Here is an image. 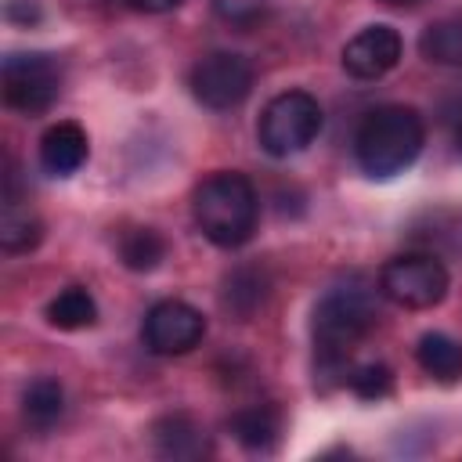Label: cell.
Listing matches in <instances>:
<instances>
[{"label": "cell", "instance_id": "cell-16", "mask_svg": "<svg viewBox=\"0 0 462 462\" xmlns=\"http://www.w3.org/2000/svg\"><path fill=\"white\" fill-rule=\"evenodd\" d=\"M267 289H271V282H267V274L260 267H235L224 278V307L238 321H245V318H253L263 307Z\"/></svg>", "mask_w": 462, "mask_h": 462}, {"label": "cell", "instance_id": "cell-18", "mask_svg": "<svg viewBox=\"0 0 462 462\" xmlns=\"http://www.w3.org/2000/svg\"><path fill=\"white\" fill-rule=\"evenodd\" d=\"M47 321L61 332H79V328H90L97 321V303L94 296L83 289V285H69L61 289L51 303H47Z\"/></svg>", "mask_w": 462, "mask_h": 462}, {"label": "cell", "instance_id": "cell-23", "mask_svg": "<svg viewBox=\"0 0 462 462\" xmlns=\"http://www.w3.org/2000/svg\"><path fill=\"white\" fill-rule=\"evenodd\" d=\"M455 148L462 152V112H458V123H455Z\"/></svg>", "mask_w": 462, "mask_h": 462}, {"label": "cell", "instance_id": "cell-8", "mask_svg": "<svg viewBox=\"0 0 462 462\" xmlns=\"http://www.w3.org/2000/svg\"><path fill=\"white\" fill-rule=\"evenodd\" d=\"M206 336V318L188 300H159L141 321V339L159 357H180L195 350Z\"/></svg>", "mask_w": 462, "mask_h": 462}, {"label": "cell", "instance_id": "cell-20", "mask_svg": "<svg viewBox=\"0 0 462 462\" xmlns=\"http://www.w3.org/2000/svg\"><path fill=\"white\" fill-rule=\"evenodd\" d=\"M346 386L361 401H383L393 393V372L383 361H368V365H357L346 372Z\"/></svg>", "mask_w": 462, "mask_h": 462}, {"label": "cell", "instance_id": "cell-22", "mask_svg": "<svg viewBox=\"0 0 462 462\" xmlns=\"http://www.w3.org/2000/svg\"><path fill=\"white\" fill-rule=\"evenodd\" d=\"M137 11H144V14H166V11H173V7H180L184 0H130Z\"/></svg>", "mask_w": 462, "mask_h": 462}, {"label": "cell", "instance_id": "cell-5", "mask_svg": "<svg viewBox=\"0 0 462 462\" xmlns=\"http://www.w3.org/2000/svg\"><path fill=\"white\" fill-rule=\"evenodd\" d=\"M0 94L11 112L40 116L61 94V61L43 51H14L0 65Z\"/></svg>", "mask_w": 462, "mask_h": 462}, {"label": "cell", "instance_id": "cell-14", "mask_svg": "<svg viewBox=\"0 0 462 462\" xmlns=\"http://www.w3.org/2000/svg\"><path fill=\"white\" fill-rule=\"evenodd\" d=\"M415 361L437 383H458L462 379V343L448 332H422L415 343Z\"/></svg>", "mask_w": 462, "mask_h": 462}, {"label": "cell", "instance_id": "cell-3", "mask_svg": "<svg viewBox=\"0 0 462 462\" xmlns=\"http://www.w3.org/2000/svg\"><path fill=\"white\" fill-rule=\"evenodd\" d=\"M426 144L422 116L411 105H379L354 130V159L372 180L404 173Z\"/></svg>", "mask_w": 462, "mask_h": 462}, {"label": "cell", "instance_id": "cell-19", "mask_svg": "<svg viewBox=\"0 0 462 462\" xmlns=\"http://www.w3.org/2000/svg\"><path fill=\"white\" fill-rule=\"evenodd\" d=\"M119 260L130 271H155L166 260V238L155 227H134L119 238Z\"/></svg>", "mask_w": 462, "mask_h": 462}, {"label": "cell", "instance_id": "cell-10", "mask_svg": "<svg viewBox=\"0 0 462 462\" xmlns=\"http://www.w3.org/2000/svg\"><path fill=\"white\" fill-rule=\"evenodd\" d=\"M87 152H90L87 130L72 119L47 126V134L40 137V166L51 177H72L87 162Z\"/></svg>", "mask_w": 462, "mask_h": 462}, {"label": "cell", "instance_id": "cell-7", "mask_svg": "<svg viewBox=\"0 0 462 462\" xmlns=\"http://www.w3.org/2000/svg\"><path fill=\"white\" fill-rule=\"evenodd\" d=\"M188 87L202 108H238L253 90V61L238 51H209L191 65Z\"/></svg>", "mask_w": 462, "mask_h": 462}, {"label": "cell", "instance_id": "cell-21", "mask_svg": "<svg viewBox=\"0 0 462 462\" xmlns=\"http://www.w3.org/2000/svg\"><path fill=\"white\" fill-rule=\"evenodd\" d=\"M209 4H213V11H217L220 22L238 25V29L260 22L263 11H267V0H209Z\"/></svg>", "mask_w": 462, "mask_h": 462}, {"label": "cell", "instance_id": "cell-6", "mask_svg": "<svg viewBox=\"0 0 462 462\" xmlns=\"http://www.w3.org/2000/svg\"><path fill=\"white\" fill-rule=\"evenodd\" d=\"M451 274L433 253H397L379 271V292L408 310H430L448 296Z\"/></svg>", "mask_w": 462, "mask_h": 462}, {"label": "cell", "instance_id": "cell-24", "mask_svg": "<svg viewBox=\"0 0 462 462\" xmlns=\"http://www.w3.org/2000/svg\"><path fill=\"white\" fill-rule=\"evenodd\" d=\"M383 4H390V7H415L419 0H383Z\"/></svg>", "mask_w": 462, "mask_h": 462}, {"label": "cell", "instance_id": "cell-1", "mask_svg": "<svg viewBox=\"0 0 462 462\" xmlns=\"http://www.w3.org/2000/svg\"><path fill=\"white\" fill-rule=\"evenodd\" d=\"M379 307L375 292L365 282H339L332 285L310 314V336H314V357L321 372H339L354 346L375 328Z\"/></svg>", "mask_w": 462, "mask_h": 462}, {"label": "cell", "instance_id": "cell-2", "mask_svg": "<svg viewBox=\"0 0 462 462\" xmlns=\"http://www.w3.org/2000/svg\"><path fill=\"white\" fill-rule=\"evenodd\" d=\"M191 217L206 242L217 249H238L253 238L260 199L245 173L238 170H217L202 177L191 191Z\"/></svg>", "mask_w": 462, "mask_h": 462}, {"label": "cell", "instance_id": "cell-15", "mask_svg": "<svg viewBox=\"0 0 462 462\" xmlns=\"http://www.w3.org/2000/svg\"><path fill=\"white\" fill-rule=\"evenodd\" d=\"M43 238V224L40 217L22 206V199L14 191H4V213H0V249L4 253H29L36 249Z\"/></svg>", "mask_w": 462, "mask_h": 462}, {"label": "cell", "instance_id": "cell-12", "mask_svg": "<svg viewBox=\"0 0 462 462\" xmlns=\"http://www.w3.org/2000/svg\"><path fill=\"white\" fill-rule=\"evenodd\" d=\"M227 433L245 451H271L282 433V415L274 404H245L227 419Z\"/></svg>", "mask_w": 462, "mask_h": 462}, {"label": "cell", "instance_id": "cell-17", "mask_svg": "<svg viewBox=\"0 0 462 462\" xmlns=\"http://www.w3.org/2000/svg\"><path fill=\"white\" fill-rule=\"evenodd\" d=\"M419 51L433 65L462 69V14H448V18L430 22L419 36Z\"/></svg>", "mask_w": 462, "mask_h": 462}, {"label": "cell", "instance_id": "cell-9", "mask_svg": "<svg viewBox=\"0 0 462 462\" xmlns=\"http://www.w3.org/2000/svg\"><path fill=\"white\" fill-rule=\"evenodd\" d=\"M401 32L386 22H375V25H365L361 32H354L343 47V69L354 76V79H379L386 76L397 61H401Z\"/></svg>", "mask_w": 462, "mask_h": 462}, {"label": "cell", "instance_id": "cell-13", "mask_svg": "<svg viewBox=\"0 0 462 462\" xmlns=\"http://www.w3.org/2000/svg\"><path fill=\"white\" fill-rule=\"evenodd\" d=\"M65 415V390L54 375H36L25 390H22V419L36 430L47 433L61 422Z\"/></svg>", "mask_w": 462, "mask_h": 462}, {"label": "cell", "instance_id": "cell-4", "mask_svg": "<svg viewBox=\"0 0 462 462\" xmlns=\"http://www.w3.org/2000/svg\"><path fill=\"white\" fill-rule=\"evenodd\" d=\"M321 105L314 94L307 90H282L274 94L260 119H256V141L267 155L274 159H289L296 152H303L307 144H314V137L321 134Z\"/></svg>", "mask_w": 462, "mask_h": 462}, {"label": "cell", "instance_id": "cell-11", "mask_svg": "<svg viewBox=\"0 0 462 462\" xmlns=\"http://www.w3.org/2000/svg\"><path fill=\"white\" fill-rule=\"evenodd\" d=\"M152 440H155V451L166 455V458H202V455H209L206 430L184 411L162 415L152 426Z\"/></svg>", "mask_w": 462, "mask_h": 462}]
</instances>
